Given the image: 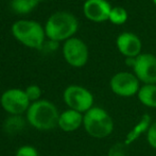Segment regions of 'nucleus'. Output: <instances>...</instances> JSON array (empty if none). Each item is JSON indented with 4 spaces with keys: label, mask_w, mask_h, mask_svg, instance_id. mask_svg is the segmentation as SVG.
<instances>
[{
    "label": "nucleus",
    "mask_w": 156,
    "mask_h": 156,
    "mask_svg": "<svg viewBox=\"0 0 156 156\" xmlns=\"http://www.w3.org/2000/svg\"><path fill=\"white\" fill-rule=\"evenodd\" d=\"M60 113L56 106L48 100L33 102L27 111V120L33 127L49 131L58 125Z\"/></svg>",
    "instance_id": "obj_1"
},
{
    "label": "nucleus",
    "mask_w": 156,
    "mask_h": 156,
    "mask_svg": "<svg viewBox=\"0 0 156 156\" xmlns=\"http://www.w3.org/2000/svg\"><path fill=\"white\" fill-rule=\"evenodd\" d=\"M83 126L90 137L103 139L114 132V120L107 111L99 106H94L84 114Z\"/></svg>",
    "instance_id": "obj_2"
},
{
    "label": "nucleus",
    "mask_w": 156,
    "mask_h": 156,
    "mask_svg": "<svg viewBox=\"0 0 156 156\" xmlns=\"http://www.w3.org/2000/svg\"><path fill=\"white\" fill-rule=\"evenodd\" d=\"M78 30V20L68 12H56L49 17L45 33L51 41L69 39Z\"/></svg>",
    "instance_id": "obj_3"
},
{
    "label": "nucleus",
    "mask_w": 156,
    "mask_h": 156,
    "mask_svg": "<svg viewBox=\"0 0 156 156\" xmlns=\"http://www.w3.org/2000/svg\"><path fill=\"white\" fill-rule=\"evenodd\" d=\"M12 33L21 44L41 50L45 43V30L37 21L18 20L12 26Z\"/></svg>",
    "instance_id": "obj_4"
},
{
    "label": "nucleus",
    "mask_w": 156,
    "mask_h": 156,
    "mask_svg": "<svg viewBox=\"0 0 156 156\" xmlns=\"http://www.w3.org/2000/svg\"><path fill=\"white\" fill-rule=\"evenodd\" d=\"M64 102L70 109L85 114L94 107V96L87 88L79 85H70L64 90Z\"/></svg>",
    "instance_id": "obj_5"
},
{
    "label": "nucleus",
    "mask_w": 156,
    "mask_h": 156,
    "mask_svg": "<svg viewBox=\"0 0 156 156\" xmlns=\"http://www.w3.org/2000/svg\"><path fill=\"white\" fill-rule=\"evenodd\" d=\"M30 102L25 90L18 88H12L5 90L1 96L0 103L6 113L12 116H20L27 112L30 107Z\"/></svg>",
    "instance_id": "obj_6"
},
{
    "label": "nucleus",
    "mask_w": 156,
    "mask_h": 156,
    "mask_svg": "<svg viewBox=\"0 0 156 156\" xmlns=\"http://www.w3.org/2000/svg\"><path fill=\"white\" fill-rule=\"evenodd\" d=\"M140 81L134 73L121 71L113 76L109 82L112 91L118 97L129 98L136 96L140 89Z\"/></svg>",
    "instance_id": "obj_7"
},
{
    "label": "nucleus",
    "mask_w": 156,
    "mask_h": 156,
    "mask_svg": "<svg viewBox=\"0 0 156 156\" xmlns=\"http://www.w3.org/2000/svg\"><path fill=\"white\" fill-rule=\"evenodd\" d=\"M63 54L66 62L73 67H83L88 61L87 46L79 38H69L63 46Z\"/></svg>",
    "instance_id": "obj_8"
},
{
    "label": "nucleus",
    "mask_w": 156,
    "mask_h": 156,
    "mask_svg": "<svg viewBox=\"0 0 156 156\" xmlns=\"http://www.w3.org/2000/svg\"><path fill=\"white\" fill-rule=\"evenodd\" d=\"M133 70L140 82L156 84V58L153 54L144 53L136 56Z\"/></svg>",
    "instance_id": "obj_9"
},
{
    "label": "nucleus",
    "mask_w": 156,
    "mask_h": 156,
    "mask_svg": "<svg viewBox=\"0 0 156 156\" xmlns=\"http://www.w3.org/2000/svg\"><path fill=\"white\" fill-rule=\"evenodd\" d=\"M112 6L106 0H86L83 6L84 14L89 20L102 23L109 19Z\"/></svg>",
    "instance_id": "obj_10"
},
{
    "label": "nucleus",
    "mask_w": 156,
    "mask_h": 156,
    "mask_svg": "<svg viewBox=\"0 0 156 156\" xmlns=\"http://www.w3.org/2000/svg\"><path fill=\"white\" fill-rule=\"evenodd\" d=\"M117 47L118 50L126 58H136L140 54L141 43L135 34L124 32L118 36Z\"/></svg>",
    "instance_id": "obj_11"
},
{
    "label": "nucleus",
    "mask_w": 156,
    "mask_h": 156,
    "mask_svg": "<svg viewBox=\"0 0 156 156\" xmlns=\"http://www.w3.org/2000/svg\"><path fill=\"white\" fill-rule=\"evenodd\" d=\"M83 117L84 114L68 108L60 114L58 126L66 133H71L83 125Z\"/></svg>",
    "instance_id": "obj_12"
},
{
    "label": "nucleus",
    "mask_w": 156,
    "mask_h": 156,
    "mask_svg": "<svg viewBox=\"0 0 156 156\" xmlns=\"http://www.w3.org/2000/svg\"><path fill=\"white\" fill-rule=\"evenodd\" d=\"M152 123V119H151L150 115L148 114H144V115L141 116V118L139 119V121L137 122L132 129H129V133L126 134L124 139V144H126L127 147L131 146L132 144L138 140L142 135L148 133L149 129H150V125Z\"/></svg>",
    "instance_id": "obj_13"
},
{
    "label": "nucleus",
    "mask_w": 156,
    "mask_h": 156,
    "mask_svg": "<svg viewBox=\"0 0 156 156\" xmlns=\"http://www.w3.org/2000/svg\"><path fill=\"white\" fill-rule=\"evenodd\" d=\"M137 97L144 106L156 108V84H144L140 87Z\"/></svg>",
    "instance_id": "obj_14"
},
{
    "label": "nucleus",
    "mask_w": 156,
    "mask_h": 156,
    "mask_svg": "<svg viewBox=\"0 0 156 156\" xmlns=\"http://www.w3.org/2000/svg\"><path fill=\"white\" fill-rule=\"evenodd\" d=\"M37 3L35 0H11V9L17 14H28Z\"/></svg>",
    "instance_id": "obj_15"
},
{
    "label": "nucleus",
    "mask_w": 156,
    "mask_h": 156,
    "mask_svg": "<svg viewBox=\"0 0 156 156\" xmlns=\"http://www.w3.org/2000/svg\"><path fill=\"white\" fill-rule=\"evenodd\" d=\"M25 120L21 119L20 116H12L5 120V131L8 133H17V132L21 131L23 126H25Z\"/></svg>",
    "instance_id": "obj_16"
},
{
    "label": "nucleus",
    "mask_w": 156,
    "mask_h": 156,
    "mask_svg": "<svg viewBox=\"0 0 156 156\" xmlns=\"http://www.w3.org/2000/svg\"><path fill=\"white\" fill-rule=\"evenodd\" d=\"M109 20L115 25H122L127 20V12L121 6H115L111 11Z\"/></svg>",
    "instance_id": "obj_17"
},
{
    "label": "nucleus",
    "mask_w": 156,
    "mask_h": 156,
    "mask_svg": "<svg viewBox=\"0 0 156 156\" xmlns=\"http://www.w3.org/2000/svg\"><path fill=\"white\" fill-rule=\"evenodd\" d=\"M127 146L124 142H117L109 148L107 156H126Z\"/></svg>",
    "instance_id": "obj_18"
},
{
    "label": "nucleus",
    "mask_w": 156,
    "mask_h": 156,
    "mask_svg": "<svg viewBox=\"0 0 156 156\" xmlns=\"http://www.w3.org/2000/svg\"><path fill=\"white\" fill-rule=\"evenodd\" d=\"M25 91H26V94H27L29 100L32 101V102L38 101L41 96V87L37 86V85H30V86L27 87V89H26Z\"/></svg>",
    "instance_id": "obj_19"
},
{
    "label": "nucleus",
    "mask_w": 156,
    "mask_h": 156,
    "mask_svg": "<svg viewBox=\"0 0 156 156\" xmlns=\"http://www.w3.org/2000/svg\"><path fill=\"white\" fill-rule=\"evenodd\" d=\"M147 141L150 144L151 148L156 150V120L152 121L150 125V129L147 133Z\"/></svg>",
    "instance_id": "obj_20"
},
{
    "label": "nucleus",
    "mask_w": 156,
    "mask_h": 156,
    "mask_svg": "<svg viewBox=\"0 0 156 156\" xmlns=\"http://www.w3.org/2000/svg\"><path fill=\"white\" fill-rule=\"evenodd\" d=\"M16 156H38V153L34 147L23 146L17 150Z\"/></svg>",
    "instance_id": "obj_21"
},
{
    "label": "nucleus",
    "mask_w": 156,
    "mask_h": 156,
    "mask_svg": "<svg viewBox=\"0 0 156 156\" xmlns=\"http://www.w3.org/2000/svg\"><path fill=\"white\" fill-rule=\"evenodd\" d=\"M58 48V41H51L50 39L49 41H45L41 47V51H45V52H52V51H55L56 49Z\"/></svg>",
    "instance_id": "obj_22"
},
{
    "label": "nucleus",
    "mask_w": 156,
    "mask_h": 156,
    "mask_svg": "<svg viewBox=\"0 0 156 156\" xmlns=\"http://www.w3.org/2000/svg\"><path fill=\"white\" fill-rule=\"evenodd\" d=\"M135 61H136V58H126L125 64H126L127 66H131V67L133 68L134 65H135Z\"/></svg>",
    "instance_id": "obj_23"
},
{
    "label": "nucleus",
    "mask_w": 156,
    "mask_h": 156,
    "mask_svg": "<svg viewBox=\"0 0 156 156\" xmlns=\"http://www.w3.org/2000/svg\"><path fill=\"white\" fill-rule=\"evenodd\" d=\"M35 1H36V2H39V1H41V0H35Z\"/></svg>",
    "instance_id": "obj_24"
},
{
    "label": "nucleus",
    "mask_w": 156,
    "mask_h": 156,
    "mask_svg": "<svg viewBox=\"0 0 156 156\" xmlns=\"http://www.w3.org/2000/svg\"><path fill=\"white\" fill-rule=\"evenodd\" d=\"M153 2H154V3L156 4V0H153Z\"/></svg>",
    "instance_id": "obj_25"
}]
</instances>
